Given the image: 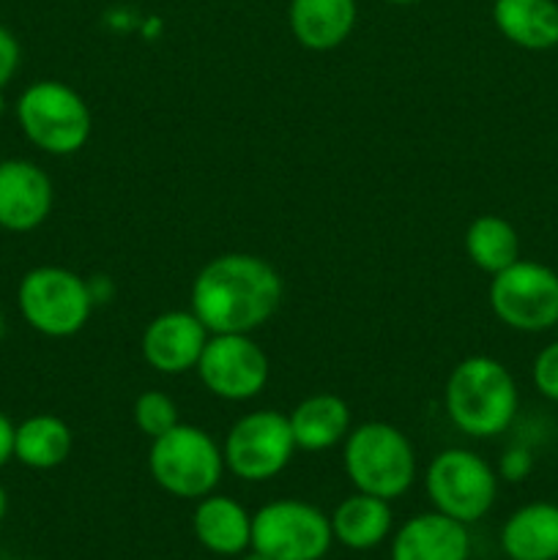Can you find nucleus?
I'll use <instances>...</instances> for the list:
<instances>
[{
    "label": "nucleus",
    "instance_id": "nucleus-12",
    "mask_svg": "<svg viewBox=\"0 0 558 560\" xmlns=\"http://www.w3.org/2000/svg\"><path fill=\"white\" fill-rule=\"evenodd\" d=\"M53 180L31 159L0 162V230L33 233L53 213Z\"/></svg>",
    "mask_w": 558,
    "mask_h": 560
},
{
    "label": "nucleus",
    "instance_id": "nucleus-27",
    "mask_svg": "<svg viewBox=\"0 0 558 560\" xmlns=\"http://www.w3.org/2000/svg\"><path fill=\"white\" fill-rule=\"evenodd\" d=\"M14 421L5 413H0V468L14 459Z\"/></svg>",
    "mask_w": 558,
    "mask_h": 560
},
{
    "label": "nucleus",
    "instance_id": "nucleus-14",
    "mask_svg": "<svg viewBox=\"0 0 558 560\" xmlns=\"http://www.w3.org/2000/svg\"><path fill=\"white\" fill-rule=\"evenodd\" d=\"M468 525L441 512H425L403 523L392 539V560H468Z\"/></svg>",
    "mask_w": 558,
    "mask_h": 560
},
{
    "label": "nucleus",
    "instance_id": "nucleus-15",
    "mask_svg": "<svg viewBox=\"0 0 558 560\" xmlns=\"http://www.w3.org/2000/svg\"><path fill=\"white\" fill-rule=\"evenodd\" d=\"M191 530L200 547L222 558H235L252 547V514L230 495L200 498L191 514Z\"/></svg>",
    "mask_w": 558,
    "mask_h": 560
},
{
    "label": "nucleus",
    "instance_id": "nucleus-25",
    "mask_svg": "<svg viewBox=\"0 0 558 560\" xmlns=\"http://www.w3.org/2000/svg\"><path fill=\"white\" fill-rule=\"evenodd\" d=\"M534 470V454L525 446H509L498 463V474L507 481H523Z\"/></svg>",
    "mask_w": 558,
    "mask_h": 560
},
{
    "label": "nucleus",
    "instance_id": "nucleus-8",
    "mask_svg": "<svg viewBox=\"0 0 558 560\" xmlns=\"http://www.w3.org/2000/svg\"><path fill=\"white\" fill-rule=\"evenodd\" d=\"M332 545V520L299 498H279L252 514V547L271 560H323Z\"/></svg>",
    "mask_w": 558,
    "mask_h": 560
},
{
    "label": "nucleus",
    "instance_id": "nucleus-32",
    "mask_svg": "<svg viewBox=\"0 0 558 560\" xmlns=\"http://www.w3.org/2000/svg\"><path fill=\"white\" fill-rule=\"evenodd\" d=\"M386 3H397V5H408V3H419V0H386Z\"/></svg>",
    "mask_w": 558,
    "mask_h": 560
},
{
    "label": "nucleus",
    "instance_id": "nucleus-4",
    "mask_svg": "<svg viewBox=\"0 0 558 560\" xmlns=\"http://www.w3.org/2000/svg\"><path fill=\"white\" fill-rule=\"evenodd\" d=\"M16 124L31 145L49 156H74L91 140L85 98L60 80H36L16 98Z\"/></svg>",
    "mask_w": 558,
    "mask_h": 560
},
{
    "label": "nucleus",
    "instance_id": "nucleus-22",
    "mask_svg": "<svg viewBox=\"0 0 558 560\" xmlns=\"http://www.w3.org/2000/svg\"><path fill=\"white\" fill-rule=\"evenodd\" d=\"M465 255L479 271L496 277L520 260L518 230L496 213L476 217L465 230Z\"/></svg>",
    "mask_w": 558,
    "mask_h": 560
},
{
    "label": "nucleus",
    "instance_id": "nucleus-3",
    "mask_svg": "<svg viewBox=\"0 0 558 560\" xmlns=\"http://www.w3.org/2000/svg\"><path fill=\"white\" fill-rule=\"evenodd\" d=\"M342 465L356 490L388 503L403 498L416 481L414 443L386 421L353 427L342 441Z\"/></svg>",
    "mask_w": 558,
    "mask_h": 560
},
{
    "label": "nucleus",
    "instance_id": "nucleus-7",
    "mask_svg": "<svg viewBox=\"0 0 558 560\" xmlns=\"http://www.w3.org/2000/svg\"><path fill=\"white\" fill-rule=\"evenodd\" d=\"M425 492L435 512L463 525L479 523L498 498V474L470 448H446L427 465Z\"/></svg>",
    "mask_w": 558,
    "mask_h": 560
},
{
    "label": "nucleus",
    "instance_id": "nucleus-31",
    "mask_svg": "<svg viewBox=\"0 0 558 560\" xmlns=\"http://www.w3.org/2000/svg\"><path fill=\"white\" fill-rule=\"evenodd\" d=\"M3 337H5V315L3 310H0V342H3Z\"/></svg>",
    "mask_w": 558,
    "mask_h": 560
},
{
    "label": "nucleus",
    "instance_id": "nucleus-2",
    "mask_svg": "<svg viewBox=\"0 0 558 560\" xmlns=\"http://www.w3.org/2000/svg\"><path fill=\"white\" fill-rule=\"evenodd\" d=\"M443 408L449 421L468 438H498L518 416V383L492 355H468L449 372Z\"/></svg>",
    "mask_w": 558,
    "mask_h": 560
},
{
    "label": "nucleus",
    "instance_id": "nucleus-19",
    "mask_svg": "<svg viewBox=\"0 0 558 560\" xmlns=\"http://www.w3.org/2000/svg\"><path fill=\"white\" fill-rule=\"evenodd\" d=\"M492 22L514 47L545 52L558 47L556 0H496Z\"/></svg>",
    "mask_w": 558,
    "mask_h": 560
},
{
    "label": "nucleus",
    "instance_id": "nucleus-9",
    "mask_svg": "<svg viewBox=\"0 0 558 560\" xmlns=\"http://www.w3.org/2000/svg\"><path fill=\"white\" fill-rule=\"evenodd\" d=\"M487 301L492 315L512 331H550L558 326V273L520 257L492 277Z\"/></svg>",
    "mask_w": 558,
    "mask_h": 560
},
{
    "label": "nucleus",
    "instance_id": "nucleus-23",
    "mask_svg": "<svg viewBox=\"0 0 558 560\" xmlns=\"http://www.w3.org/2000/svg\"><path fill=\"white\" fill-rule=\"evenodd\" d=\"M178 421V405L164 392H142L135 402V427L146 438L156 441L159 435L173 430Z\"/></svg>",
    "mask_w": 558,
    "mask_h": 560
},
{
    "label": "nucleus",
    "instance_id": "nucleus-30",
    "mask_svg": "<svg viewBox=\"0 0 558 560\" xmlns=\"http://www.w3.org/2000/svg\"><path fill=\"white\" fill-rule=\"evenodd\" d=\"M5 512H9V495H5V487L0 485V523L5 520Z\"/></svg>",
    "mask_w": 558,
    "mask_h": 560
},
{
    "label": "nucleus",
    "instance_id": "nucleus-29",
    "mask_svg": "<svg viewBox=\"0 0 558 560\" xmlns=\"http://www.w3.org/2000/svg\"><path fill=\"white\" fill-rule=\"evenodd\" d=\"M239 560H271V558L263 556V552L255 550V547H249V550H246V552H241Z\"/></svg>",
    "mask_w": 558,
    "mask_h": 560
},
{
    "label": "nucleus",
    "instance_id": "nucleus-1",
    "mask_svg": "<svg viewBox=\"0 0 558 560\" xmlns=\"http://www.w3.org/2000/svg\"><path fill=\"white\" fill-rule=\"evenodd\" d=\"M282 277L246 252L213 257L191 282L189 310L211 334H255L282 304Z\"/></svg>",
    "mask_w": 558,
    "mask_h": 560
},
{
    "label": "nucleus",
    "instance_id": "nucleus-33",
    "mask_svg": "<svg viewBox=\"0 0 558 560\" xmlns=\"http://www.w3.org/2000/svg\"><path fill=\"white\" fill-rule=\"evenodd\" d=\"M5 113V96H3V91H0V115Z\"/></svg>",
    "mask_w": 558,
    "mask_h": 560
},
{
    "label": "nucleus",
    "instance_id": "nucleus-16",
    "mask_svg": "<svg viewBox=\"0 0 558 560\" xmlns=\"http://www.w3.org/2000/svg\"><path fill=\"white\" fill-rule=\"evenodd\" d=\"M290 31L301 47L328 52L345 44L356 25V0H290Z\"/></svg>",
    "mask_w": 558,
    "mask_h": 560
},
{
    "label": "nucleus",
    "instance_id": "nucleus-13",
    "mask_svg": "<svg viewBox=\"0 0 558 560\" xmlns=\"http://www.w3.org/2000/svg\"><path fill=\"white\" fill-rule=\"evenodd\" d=\"M208 337L211 331L191 310L162 312L142 331V359L162 375H184L197 370Z\"/></svg>",
    "mask_w": 558,
    "mask_h": 560
},
{
    "label": "nucleus",
    "instance_id": "nucleus-24",
    "mask_svg": "<svg viewBox=\"0 0 558 560\" xmlns=\"http://www.w3.org/2000/svg\"><path fill=\"white\" fill-rule=\"evenodd\" d=\"M531 377H534V386L542 397H547L550 402H558V339L545 345L536 353L534 366H531Z\"/></svg>",
    "mask_w": 558,
    "mask_h": 560
},
{
    "label": "nucleus",
    "instance_id": "nucleus-6",
    "mask_svg": "<svg viewBox=\"0 0 558 560\" xmlns=\"http://www.w3.org/2000/svg\"><path fill=\"white\" fill-rule=\"evenodd\" d=\"M16 306L33 331L49 339L74 337L91 320L88 279L60 266H36L16 284Z\"/></svg>",
    "mask_w": 558,
    "mask_h": 560
},
{
    "label": "nucleus",
    "instance_id": "nucleus-11",
    "mask_svg": "<svg viewBox=\"0 0 558 560\" xmlns=\"http://www.w3.org/2000/svg\"><path fill=\"white\" fill-rule=\"evenodd\" d=\"M271 364L252 334H211L197 361V377L224 402H246L266 388Z\"/></svg>",
    "mask_w": 558,
    "mask_h": 560
},
{
    "label": "nucleus",
    "instance_id": "nucleus-5",
    "mask_svg": "<svg viewBox=\"0 0 558 560\" xmlns=\"http://www.w3.org/2000/svg\"><path fill=\"white\" fill-rule=\"evenodd\" d=\"M148 470L167 495L181 501H200L211 495L224 474L222 446L206 430L175 424L151 441Z\"/></svg>",
    "mask_w": 558,
    "mask_h": 560
},
{
    "label": "nucleus",
    "instance_id": "nucleus-20",
    "mask_svg": "<svg viewBox=\"0 0 558 560\" xmlns=\"http://www.w3.org/2000/svg\"><path fill=\"white\" fill-rule=\"evenodd\" d=\"M288 421L301 452H326L348 438L350 408L337 394H312L295 405Z\"/></svg>",
    "mask_w": 558,
    "mask_h": 560
},
{
    "label": "nucleus",
    "instance_id": "nucleus-17",
    "mask_svg": "<svg viewBox=\"0 0 558 560\" xmlns=\"http://www.w3.org/2000/svg\"><path fill=\"white\" fill-rule=\"evenodd\" d=\"M501 550L509 560H558V506L525 503L501 528Z\"/></svg>",
    "mask_w": 558,
    "mask_h": 560
},
{
    "label": "nucleus",
    "instance_id": "nucleus-26",
    "mask_svg": "<svg viewBox=\"0 0 558 560\" xmlns=\"http://www.w3.org/2000/svg\"><path fill=\"white\" fill-rule=\"evenodd\" d=\"M20 42H16V36L9 27L0 25V91H5V85L14 80L16 69H20Z\"/></svg>",
    "mask_w": 558,
    "mask_h": 560
},
{
    "label": "nucleus",
    "instance_id": "nucleus-10",
    "mask_svg": "<svg viewBox=\"0 0 558 560\" xmlns=\"http://www.w3.org/2000/svg\"><path fill=\"white\" fill-rule=\"evenodd\" d=\"M295 446L288 416L279 410H252L228 430L222 443L224 468L241 481H271L290 465Z\"/></svg>",
    "mask_w": 558,
    "mask_h": 560
},
{
    "label": "nucleus",
    "instance_id": "nucleus-28",
    "mask_svg": "<svg viewBox=\"0 0 558 560\" xmlns=\"http://www.w3.org/2000/svg\"><path fill=\"white\" fill-rule=\"evenodd\" d=\"M88 290H91L93 306L107 304V301L115 295L113 279H109V277H91V279H88Z\"/></svg>",
    "mask_w": 558,
    "mask_h": 560
},
{
    "label": "nucleus",
    "instance_id": "nucleus-21",
    "mask_svg": "<svg viewBox=\"0 0 558 560\" xmlns=\"http://www.w3.org/2000/svg\"><path fill=\"white\" fill-rule=\"evenodd\" d=\"M74 435L53 413H36L14 427V459L31 470H53L69 459Z\"/></svg>",
    "mask_w": 558,
    "mask_h": 560
},
{
    "label": "nucleus",
    "instance_id": "nucleus-18",
    "mask_svg": "<svg viewBox=\"0 0 558 560\" xmlns=\"http://www.w3.org/2000/svg\"><path fill=\"white\" fill-rule=\"evenodd\" d=\"M328 520H332L334 541L356 552L381 547L388 539L394 525V514L388 501L367 495V492L359 490L345 498V501H339Z\"/></svg>",
    "mask_w": 558,
    "mask_h": 560
}]
</instances>
